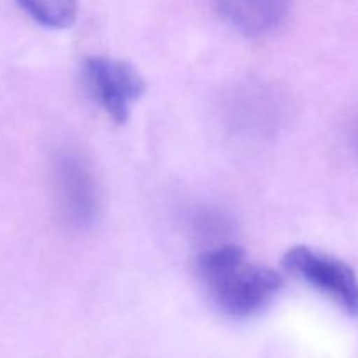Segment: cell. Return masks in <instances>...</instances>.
Returning a JSON list of instances; mask_svg holds the SVG:
<instances>
[{
  "mask_svg": "<svg viewBox=\"0 0 358 358\" xmlns=\"http://www.w3.org/2000/svg\"><path fill=\"white\" fill-rule=\"evenodd\" d=\"M17 6L42 27L63 30L70 28L77 20V0H16Z\"/></svg>",
  "mask_w": 358,
  "mask_h": 358,
  "instance_id": "6",
  "label": "cell"
},
{
  "mask_svg": "<svg viewBox=\"0 0 358 358\" xmlns=\"http://www.w3.org/2000/svg\"><path fill=\"white\" fill-rule=\"evenodd\" d=\"M219 16L248 37L275 31L289 16L292 0H213Z\"/></svg>",
  "mask_w": 358,
  "mask_h": 358,
  "instance_id": "5",
  "label": "cell"
},
{
  "mask_svg": "<svg viewBox=\"0 0 358 358\" xmlns=\"http://www.w3.org/2000/svg\"><path fill=\"white\" fill-rule=\"evenodd\" d=\"M283 266L287 271L329 297L350 317H358V278L346 262L299 245L287 250Z\"/></svg>",
  "mask_w": 358,
  "mask_h": 358,
  "instance_id": "2",
  "label": "cell"
},
{
  "mask_svg": "<svg viewBox=\"0 0 358 358\" xmlns=\"http://www.w3.org/2000/svg\"><path fill=\"white\" fill-rule=\"evenodd\" d=\"M83 77L87 93L119 124L126 122L133 103L145 93L143 77L122 59L90 56L84 59Z\"/></svg>",
  "mask_w": 358,
  "mask_h": 358,
  "instance_id": "3",
  "label": "cell"
},
{
  "mask_svg": "<svg viewBox=\"0 0 358 358\" xmlns=\"http://www.w3.org/2000/svg\"><path fill=\"white\" fill-rule=\"evenodd\" d=\"M55 191L63 219L76 227H86L96 219L100 189L91 163L69 150L55 163Z\"/></svg>",
  "mask_w": 358,
  "mask_h": 358,
  "instance_id": "4",
  "label": "cell"
},
{
  "mask_svg": "<svg viewBox=\"0 0 358 358\" xmlns=\"http://www.w3.org/2000/svg\"><path fill=\"white\" fill-rule=\"evenodd\" d=\"M355 142H357V149H358V128H357V135H355Z\"/></svg>",
  "mask_w": 358,
  "mask_h": 358,
  "instance_id": "7",
  "label": "cell"
},
{
  "mask_svg": "<svg viewBox=\"0 0 358 358\" xmlns=\"http://www.w3.org/2000/svg\"><path fill=\"white\" fill-rule=\"evenodd\" d=\"M196 275L213 306L231 318L261 313L283 287L275 269L252 262L238 245H220L199 254Z\"/></svg>",
  "mask_w": 358,
  "mask_h": 358,
  "instance_id": "1",
  "label": "cell"
}]
</instances>
